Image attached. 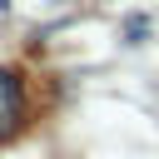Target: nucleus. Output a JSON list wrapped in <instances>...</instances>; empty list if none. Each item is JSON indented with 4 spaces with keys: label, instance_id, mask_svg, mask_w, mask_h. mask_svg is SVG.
<instances>
[{
    "label": "nucleus",
    "instance_id": "f257e3e1",
    "mask_svg": "<svg viewBox=\"0 0 159 159\" xmlns=\"http://www.w3.org/2000/svg\"><path fill=\"white\" fill-rule=\"evenodd\" d=\"M25 124V84L15 80V70L0 65V144Z\"/></svg>",
    "mask_w": 159,
    "mask_h": 159
}]
</instances>
